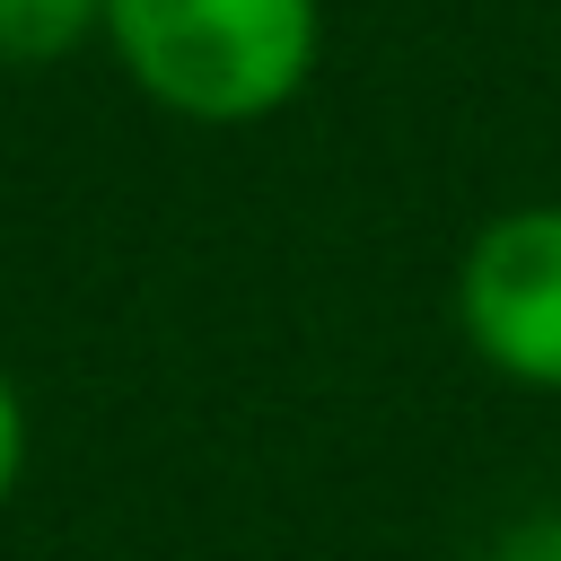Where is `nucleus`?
I'll return each instance as SVG.
<instances>
[{
    "mask_svg": "<svg viewBox=\"0 0 561 561\" xmlns=\"http://www.w3.org/2000/svg\"><path fill=\"white\" fill-rule=\"evenodd\" d=\"M105 44L123 79L184 123L280 114L324 53L316 0H105Z\"/></svg>",
    "mask_w": 561,
    "mask_h": 561,
    "instance_id": "nucleus-1",
    "label": "nucleus"
},
{
    "mask_svg": "<svg viewBox=\"0 0 561 561\" xmlns=\"http://www.w3.org/2000/svg\"><path fill=\"white\" fill-rule=\"evenodd\" d=\"M465 351L535 394H561V202L491 210L456 254Z\"/></svg>",
    "mask_w": 561,
    "mask_h": 561,
    "instance_id": "nucleus-2",
    "label": "nucleus"
},
{
    "mask_svg": "<svg viewBox=\"0 0 561 561\" xmlns=\"http://www.w3.org/2000/svg\"><path fill=\"white\" fill-rule=\"evenodd\" d=\"M105 35V0H0V70H53Z\"/></svg>",
    "mask_w": 561,
    "mask_h": 561,
    "instance_id": "nucleus-3",
    "label": "nucleus"
},
{
    "mask_svg": "<svg viewBox=\"0 0 561 561\" xmlns=\"http://www.w3.org/2000/svg\"><path fill=\"white\" fill-rule=\"evenodd\" d=\"M482 561H561V500H543V508H526Z\"/></svg>",
    "mask_w": 561,
    "mask_h": 561,
    "instance_id": "nucleus-4",
    "label": "nucleus"
},
{
    "mask_svg": "<svg viewBox=\"0 0 561 561\" xmlns=\"http://www.w3.org/2000/svg\"><path fill=\"white\" fill-rule=\"evenodd\" d=\"M18 482H26V394H18V377L0 368V508L18 500Z\"/></svg>",
    "mask_w": 561,
    "mask_h": 561,
    "instance_id": "nucleus-5",
    "label": "nucleus"
}]
</instances>
